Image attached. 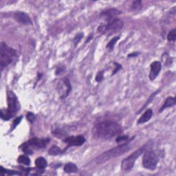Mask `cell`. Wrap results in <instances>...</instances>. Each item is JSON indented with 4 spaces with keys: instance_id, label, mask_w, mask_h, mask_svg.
I'll return each instance as SVG.
<instances>
[{
    "instance_id": "obj_1",
    "label": "cell",
    "mask_w": 176,
    "mask_h": 176,
    "mask_svg": "<svg viewBox=\"0 0 176 176\" xmlns=\"http://www.w3.org/2000/svg\"><path fill=\"white\" fill-rule=\"evenodd\" d=\"M122 131V127L113 120H105L95 125L92 129V135L96 139L108 140L117 136Z\"/></svg>"
},
{
    "instance_id": "obj_2",
    "label": "cell",
    "mask_w": 176,
    "mask_h": 176,
    "mask_svg": "<svg viewBox=\"0 0 176 176\" xmlns=\"http://www.w3.org/2000/svg\"><path fill=\"white\" fill-rule=\"evenodd\" d=\"M130 149L131 147L129 146V144H122L103 153L95 159V161L97 164H99L100 165V164L104 163L105 162L108 161V160L122 156L124 153L128 152Z\"/></svg>"
},
{
    "instance_id": "obj_3",
    "label": "cell",
    "mask_w": 176,
    "mask_h": 176,
    "mask_svg": "<svg viewBox=\"0 0 176 176\" xmlns=\"http://www.w3.org/2000/svg\"><path fill=\"white\" fill-rule=\"evenodd\" d=\"M7 102L8 108L6 112L1 111V118L3 120H8L13 117L18 112L19 109V103L17 101V98L15 94L11 91L7 92Z\"/></svg>"
},
{
    "instance_id": "obj_4",
    "label": "cell",
    "mask_w": 176,
    "mask_h": 176,
    "mask_svg": "<svg viewBox=\"0 0 176 176\" xmlns=\"http://www.w3.org/2000/svg\"><path fill=\"white\" fill-rule=\"evenodd\" d=\"M0 66L1 70H3L4 67H7L14 61L15 58L17 56L16 51L11 48L5 44H1V50H0Z\"/></svg>"
},
{
    "instance_id": "obj_5",
    "label": "cell",
    "mask_w": 176,
    "mask_h": 176,
    "mask_svg": "<svg viewBox=\"0 0 176 176\" xmlns=\"http://www.w3.org/2000/svg\"><path fill=\"white\" fill-rule=\"evenodd\" d=\"M147 149V145L142 147L140 149H138L134 153L131 154L130 156L126 157L125 159L122 160L121 164V169L124 171H128L134 167V164L135 162V160L138 158L141 154H143L145 150Z\"/></svg>"
},
{
    "instance_id": "obj_6",
    "label": "cell",
    "mask_w": 176,
    "mask_h": 176,
    "mask_svg": "<svg viewBox=\"0 0 176 176\" xmlns=\"http://www.w3.org/2000/svg\"><path fill=\"white\" fill-rule=\"evenodd\" d=\"M123 26H124V23L122 21L118 19H114L110 21L107 25L99 27L98 30L104 34H107V35H112L121 30Z\"/></svg>"
},
{
    "instance_id": "obj_7",
    "label": "cell",
    "mask_w": 176,
    "mask_h": 176,
    "mask_svg": "<svg viewBox=\"0 0 176 176\" xmlns=\"http://www.w3.org/2000/svg\"><path fill=\"white\" fill-rule=\"evenodd\" d=\"M158 162V158L153 151H148L145 152L143 157V166L145 169L154 170Z\"/></svg>"
},
{
    "instance_id": "obj_8",
    "label": "cell",
    "mask_w": 176,
    "mask_h": 176,
    "mask_svg": "<svg viewBox=\"0 0 176 176\" xmlns=\"http://www.w3.org/2000/svg\"><path fill=\"white\" fill-rule=\"evenodd\" d=\"M50 142V139L45 138V139H38V138H33L31 140H28L26 143H24L22 144V147L28 148L30 150L34 149H39L41 148L45 147L47 144Z\"/></svg>"
},
{
    "instance_id": "obj_9",
    "label": "cell",
    "mask_w": 176,
    "mask_h": 176,
    "mask_svg": "<svg viewBox=\"0 0 176 176\" xmlns=\"http://www.w3.org/2000/svg\"><path fill=\"white\" fill-rule=\"evenodd\" d=\"M68 147L72 146H81L85 142V138L83 135H76V136H70L66 138L63 140Z\"/></svg>"
},
{
    "instance_id": "obj_10",
    "label": "cell",
    "mask_w": 176,
    "mask_h": 176,
    "mask_svg": "<svg viewBox=\"0 0 176 176\" xmlns=\"http://www.w3.org/2000/svg\"><path fill=\"white\" fill-rule=\"evenodd\" d=\"M162 66L161 63L159 61H154L151 64V71L149 73V79L151 81H153L156 79L157 75L161 70Z\"/></svg>"
},
{
    "instance_id": "obj_11",
    "label": "cell",
    "mask_w": 176,
    "mask_h": 176,
    "mask_svg": "<svg viewBox=\"0 0 176 176\" xmlns=\"http://www.w3.org/2000/svg\"><path fill=\"white\" fill-rule=\"evenodd\" d=\"M14 18L18 22L24 24V25H30V24H32V21L28 15L25 13H23V12H16L14 14Z\"/></svg>"
},
{
    "instance_id": "obj_12",
    "label": "cell",
    "mask_w": 176,
    "mask_h": 176,
    "mask_svg": "<svg viewBox=\"0 0 176 176\" xmlns=\"http://www.w3.org/2000/svg\"><path fill=\"white\" fill-rule=\"evenodd\" d=\"M121 13V12L116 10V9H109V10H107L103 11L101 13V15H103L106 18L107 20L108 21H112L113 20V18Z\"/></svg>"
},
{
    "instance_id": "obj_13",
    "label": "cell",
    "mask_w": 176,
    "mask_h": 176,
    "mask_svg": "<svg viewBox=\"0 0 176 176\" xmlns=\"http://www.w3.org/2000/svg\"><path fill=\"white\" fill-rule=\"evenodd\" d=\"M153 116V111L151 109H147L144 113L140 116V118L138 120V124H143V123L147 122Z\"/></svg>"
},
{
    "instance_id": "obj_14",
    "label": "cell",
    "mask_w": 176,
    "mask_h": 176,
    "mask_svg": "<svg viewBox=\"0 0 176 176\" xmlns=\"http://www.w3.org/2000/svg\"><path fill=\"white\" fill-rule=\"evenodd\" d=\"M175 103H176V101H175V98L174 97H168L166 99L165 103H164L162 107H161V109H160V112H162V111L165 109H166V108L175 105Z\"/></svg>"
},
{
    "instance_id": "obj_15",
    "label": "cell",
    "mask_w": 176,
    "mask_h": 176,
    "mask_svg": "<svg viewBox=\"0 0 176 176\" xmlns=\"http://www.w3.org/2000/svg\"><path fill=\"white\" fill-rule=\"evenodd\" d=\"M64 171L67 174H72V173H76L78 171V168H77L75 164L69 162L66 164L64 166Z\"/></svg>"
},
{
    "instance_id": "obj_16",
    "label": "cell",
    "mask_w": 176,
    "mask_h": 176,
    "mask_svg": "<svg viewBox=\"0 0 176 176\" xmlns=\"http://www.w3.org/2000/svg\"><path fill=\"white\" fill-rule=\"evenodd\" d=\"M35 165L37 168L40 169H44L45 168L47 167L48 166V162L46 161V160L44 157H37L35 160Z\"/></svg>"
},
{
    "instance_id": "obj_17",
    "label": "cell",
    "mask_w": 176,
    "mask_h": 176,
    "mask_svg": "<svg viewBox=\"0 0 176 176\" xmlns=\"http://www.w3.org/2000/svg\"><path fill=\"white\" fill-rule=\"evenodd\" d=\"M66 150H61L59 147L56 146V145H53L49 150V154L51 156H57L63 153Z\"/></svg>"
},
{
    "instance_id": "obj_18",
    "label": "cell",
    "mask_w": 176,
    "mask_h": 176,
    "mask_svg": "<svg viewBox=\"0 0 176 176\" xmlns=\"http://www.w3.org/2000/svg\"><path fill=\"white\" fill-rule=\"evenodd\" d=\"M18 162L26 166H29L30 165V160L28 156L25 155H21L18 157Z\"/></svg>"
},
{
    "instance_id": "obj_19",
    "label": "cell",
    "mask_w": 176,
    "mask_h": 176,
    "mask_svg": "<svg viewBox=\"0 0 176 176\" xmlns=\"http://www.w3.org/2000/svg\"><path fill=\"white\" fill-rule=\"evenodd\" d=\"M119 38H120V36H116V37H114L111 40V41L108 43V44L107 45V49H108L109 51L113 50L114 46H115L116 42L118 41Z\"/></svg>"
},
{
    "instance_id": "obj_20",
    "label": "cell",
    "mask_w": 176,
    "mask_h": 176,
    "mask_svg": "<svg viewBox=\"0 0 176 176\" xmlns=\"http://www.w3.org/2000/svg\"><path fill=\"white\" fill-rule=\"evenodd\" d=\"M2 169V171H1V174L3 175V174H8V175H22L23 174L22 173H19V172H16V171H11V170H6L4 169L3 167L1 168Z\"/></svg>"
},
{
    "instance_id": "obj_21",
    "label": "cell",
    "mask_w": 176,
    "mask_h": 176,
    "mask_svg": "<svg viewBox=\"0 0 176 176\" xmlns=\"http://www.w3.org/2000/svg\"><path fill=\"white\" fill-rule=\"evenodd\" d=\"M176 39V30L174 29L171 30L168 34L167 39L169 41H175Z\"/></svg>"
},
{
    "instance_id": "obj_22",
    "label": "cell",
    "mask_w": 176,
    "mask_h": 176,
    "mask_svg": "<svg viewBox=\"0 0 176 176\" xmlns=\"http://www.w3.org/2000/svg\"><path fill=\"white\" fill-rule=\"evenodd\" d=\"M142 8V2L141 1H135L133 2L131 5V10L133 11H138Z\"/></svg>"
},
{
    "instance_id": "obj_23",
    "label": "cell",
    "mask_w": 176,
    "mask_h": 176,
    "mask_svg": "<svg viewBox=\"0 0 176 176\" xmlns=\"http://www.w3.org/2000/svg\"><path fill=\"white\" fill-rule=\"evenodd\" d=\"M26 117L27 119L28 120V121L31 123H33L36 119V116L32 112H28L26 114Z\"/></svg>"
},
{
    "instance_id": "obj_24",
    "label": "cell",
    "mask_w": 176,
    "mask_h": 176,
    "mask_svg": "<svg viewBox=\"0 0 176 176\" xmlns=\"http://www.w3.org/2000/svg\"><path fill=\"white\" fill-rule=\"evenodd\" d=\"M83 33H79L75 36V39H74V43H75V45H76L77 44H79V41H81V39L83 38Z\"/></svg>"
},
{
    "instance_id": "obj_25",
    "label": "cell",
    "mask_w": 176,
    "mask_h": 176,
    "mask_svg": "<svg viewBox=\"0 0 176 176\" xmlns=\"http://www.w3.org/2000/svg\"><path fill=\"white\" fill-rule=\"evenodd\" d=\"M103 71H100L97 73V76H96V81L97 82H101L103 79Z\"/></svg>"
},
{
    "instance_id": "obj_26",
    "label": "cell",
    "mask_w": 176,
    "mask_h": 176,
    "mask_svg": "<svg viewBox=\"0 0 176 176\" xmlns=\"http://www.w3.org/2000/svg\"><path fill=\"white\" fill-rule=\"evenodd\" d=\"M23 117L22 116H20V117H18V118H17L16 119H15L14 121H13V129L15 128V127H16L19 124L20 122H21V119H22Z\"/></svg>"
},
{
    "instance_id": "obj_27",
    "label": "cell",
    "mask_w": 176,
    "mask_h": 176,
    "mask_svg": "<svg viewBox=\"0 0 176 176\" xmlns=\"http://www.w3.org/2000/svg\"><path fill=\"white\" fill-rule=\"evenodd\" d=\"M114 64H115V66H116V68H115V70H114V72H113V74H112V75H115V74L118 72V70H120V69L122 68V66L121 65H120L119 63H114Z\"/></svg>"
},
{
    "instance_id": "obj_28",
    "label": "cell",
    "mask_w": 176,
    "mask_h": 176,
    "mask_svg": "<svg viewBox=\"0 0 176 176\" xmlns=\"http://www.w3.org/2000/svg\"><path fill=\"white\" fill-rule=\"evenodd\" d=\"M128 139H129V137L127 136H127H120V137H118L116 138V142H118V143H120V142L127 140Z\"/></svg>"
},
{
    "instance_id": "obj_29",
    "label": "cell",
    "mask_w": 176,
    "mask_h": 176,
    "mask_svg": "<svg viewBox=\"0 0 176 176\" xmlns=\"http://www.w3.org/2000/svg\"><path fill=\"white\" fill-rule=\"evenodd\" d=\"M139 53L138 52H135V53H132V54H129L128 55V57H137Z\"/></svg>"
}]
</instances>
